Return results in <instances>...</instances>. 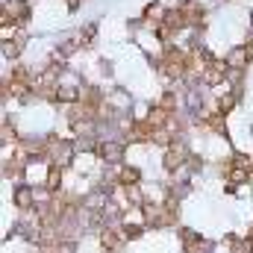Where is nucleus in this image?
I'll use <instances>...</instances> for the list:
<instances>
[{
  "label": "nucleus",
  "mask_w": 253,
  "mask_h": 253,
  "mask_svg": "<svg viewBox=\"0 0 253 253\" xmlns=\"http://www.w3.org/2000/svg\"><path fill=\"white\" fill-rule=\"evenodd\" d=\"M224 62H227V68L248 71V65L253 62V44L245 42V44H239V47H230V50L224 53Z\"/></svg>",
  "instance_id": "1"
},
{
  "label": "nucleus",
  "mask_w": 253,
  "mask_h": 253,
  "mask_svg": "<svg viewBox=\"0 0 253 253\" xmlns=\"http://www.w3.org/2000/svg\"><path fill=\"white\" fill-rule=\"evenodd\" d=\"M62 177H65V168H59V165H50V171H47V180H44V186L53 191V194H59V189H62Z\"/></svg>",
  "instance_id": "2"
}]
</instances>
